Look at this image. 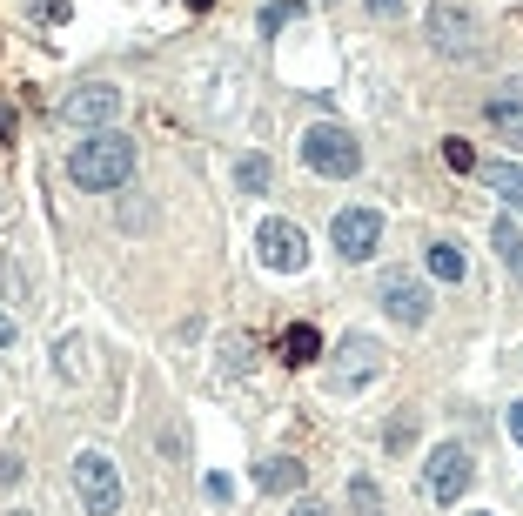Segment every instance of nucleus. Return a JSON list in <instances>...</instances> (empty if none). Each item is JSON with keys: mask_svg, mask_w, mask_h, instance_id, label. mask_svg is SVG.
Listing matches in <instances>:
<instances>
[{"mask_svg": "<svg viewBox=\"0 0 523 516\" xmlns=\"http://www.w3.org/2000/svg\"><path fill=\"white\" fill-rule=\"evenodd\" d=\"M68 175H74V188H88V195L128 188V181H135V141L121 135V128H94L88 141H74Z\"/></svg>", "mask_w": 523, "mask_h": 516, "instance_id": "1", "label": "nucleus"}, {"mask_svg": "<svg viewBox=\"0 0 523 516\" xmlns=\"http://www.w3.org/2000/svg\"><path fill=\"white\" fill-rule=\"evenodd\" d=\"M302 161H309L316 175H329V181H349L356 168H363V141L349 135L342 121H316V128H302Z\"/></svg>", "mask_w": 523, "mask_h": 516, "instance_id": "2", "label": "nucleus"}, {"mask_svg": "<svg viewBox=\"0 0 523 516\" xmlns=\"http://www.w3.org/2000/svg\"><path fill=\"white\" fill-rule=\"evenodd\" d=\"M74 490H81V510L88 516H121V470H114V456L81 449L74 456Z\"/></svg>", "mask_w": 523, "mask_h": 516, "instance_id": "3", "label": "nucleus"}, {"mask_svg": "<svg viewBox=\"0 0 523 516\" xmlns=\"http://www.w3.org/2000/svg\"><path fill=\"white\" fill-rule=\"evenodd\" d=\"M255 248H262V269H275V275H302V262H309V235L289 215H269L255 228Z\"/></svg>", "mask_w": 523, "mask_h": 516, "instance_id": "4", "label": "nucleus"}, {"mask_svg": "<svg viewBox=\"0 0 523 516\" xmlns=\"http://www.w3.org/2000/svg\"><path fill=\"white\" fill-rule=\"evenodd\" d=\"M61 121H68V128H114V114H121V88H114V81H88V88H74L68 101H61Z\"/></svg>", "mask_w": 523, "mask_h": 516, "instance_id": "5", "label": "nucleus"}, {"mask_svg": "<svg viewBox=\"0 0 523 516\" xmlns=\"http://www.w3.org/2000/svg\"><path fill=\"white\" fill-rule=\"evenodd\" d=\"M430 41H436V54H456V61L477 54V14H470V0H436Z\"/></svg>", "mask_w": 523, "mask_h": 516, "instance_id": "6", "label": "nucleus"}, {"mask_svg": "<svg viewBox=\"0 0 523 516\" xmlns=\"http://www.w3.org/2000/svg\"><path fill=\"white\" fill-rule=\"evenodd\" d=\"M329 235H336L342 262H369L376 242H383V215H376V208H342L336 222H329Z\"/></svg>", "mask_w": 523, "mask_h": 516, "instance_id": "7", "label": "nucleus"}, {"mask_svg": "<svg viewBox=\"0 0 523 516\" xmlns=\"http://www.w3.org/2000/svg\"><path fill=\"white\" fill-rule=\"evenodd\" d=\"M376 295H383V315H389V322H403V329H423V322H430V289H423L416 275L389 269Z\"/></svg>", "mask_w": 523, "mask_h": 516, "instance_id": "8", "label": "nucleus"}, {"mask_svg": "<svg viewBox=\"0 0 523 516\" xmlns=\"http://www.w3.org/2000/svg\"><path fill=\"white\" fill-rule=\"evenodd\" d=\"M470 476H477V463H470L463 443H436L430 449V496L436 503H456V496L470 490Z\"/></svg>", "mask_w": 523, "mask_h": 516, "instance_id": "9", "label": "nucleus"}, {"mask_svg": "<svg viewBox=\"0 0 523 516\" xmlns=\"http://www.w3.org/2000/svg\"><path fill=\"white\" fill-rule=\"evenodd\" d=\"M483 121H490V135H497L503 148H523V74L503 81V88L483 101Z\"/></svg>", "mask_w": 523, "mask_h": 516, "instance_id": "10", "label": "nucleus"}, {"mask_svg": "<svg viewBox=\"0 0 523 516\" xmlns=\"http://www.w3.org/2000/svg\"><path fill=\"white\" fill-rule=\"evenodd\" d=\"M336 356H349V362H336V376H329V389H342V396H349V389H363V382L383 369V349H376L369 336H349Z\"/></svg>", "mask_w": 523, "mask_h": 516, "instance_id": "11", "label": "nucleus"}, {"mask_svg": "<svg viewBox=\"0 0 523 516\" xmlns=\"http://www.w3.org/2000/svg\"><path fill=\"white\" fill-rule=\"evenodd\" d=\"M255 483L269 496H302V483H309V463H296V456H269L262 470H255Z\"/></svg>", "mask_w": 523, "mask_h": 516, "instance_id": "12", "label": "nucleus"}, {"mask_svg": "<svg viewBox=\"0 0 523 516\" xmlns=\"http://www.w3.org/2000/svg\"><path fill=\"white\" fill-rule=\"evenodd\" d=\"M316 356H322V336H316V322H296V329L282 336V362H289V369H309Z\"/></svg>", "mask_w": 523, "mask_h": 516, "instance_id": "13", "label": "nucleus"}, {"mask_svg": "<svg viewBox=\"0 0 523 516\" xmlns=\"http://www.w3.org/2000/svg\"><path fill=\"white\" fill-rule=\"evenodd\" d=\"M483 181H490L503 202H510V215H523V161H490V168H483Z\"/></svg>", "mask_w": 523, "mask_h": 516, "instance_id": "14", "label": "nucleus"}, {"mask_svg": "<svg viewBox=\"0 0 523 516\" xmlns=\"http://www.w3.org/2000/svg\"><path fill=\"white\" fill-rule=\"evenodd\" d=\"M490 242H497V255H503V269L523 282V228L510 222V215H497V228H490Z\"/></svg>", "mask_w": 523, "mask_h": 516, "instance_id": "15", "label": "nucleus"}, {"mask_svg": "<svg viewBox=\"0 0 523 516\" xmlns=\"http://www.w3.org/2000/svg\"><path fill=\"white\" fill-rule=\"evenodd\" d=\"M423 262H430L436 282H463V275H470V262H463V248H456V242H430V255H423Z\"/></svg>", "mask_w": 523, "mask_h": 516, "instance_id": "16", "label": "nucleus"}, {"mask_svg": "<svg viewBox=\"0 0 523 516\" xmlns=\"http://www.w3.org/2000/svg\"><path fill=\"white\" fill-rule=\"evenodd\" d=\"M309 21V0H269L262 7V34H282V27H302Z\"/></svg>", "mask_w": 523, "mask_h": 516, "instance_id": "17", "label": "nucleus"}, {"mask_svg": "<svg viewBox=\"0 0 523 516\" xmlns=\"http://www.w3.org/2000/svg\"><path fill=\"white\" fill-rule=\"evenodd\" d=\"M235 188H242V195H262V188H269V155H242L235 161Z\"/></svg>", "mask_w": 523, "mask_h": 516, "instance_id": "18", "label": "nucleus"}, {"mask_svg": "<svg viewBox=\"0 0 523 516\" xmlns=\"http://www.w3.org/2000/svg\"><path fill=\"white\" fill-rule=\"evenodd\" d=\"M349 503H356V516H383V496H376V476H349Z\"/></svg>", "mask_w": 523, "mask_h": 516, "instance_id": "19", "label": "nucleus"}, {"mask_svg": "<svg viewBox=\"0 0 523 516\" xmlns=\"http://www.w3.org/2000/svg\"><path fill=\"white\" fill-rule=\"evenodd\" d=\"M61 376H68V382H81V376H88V342H81V336H68V342H61Z\"/></svg>", "mask_w": 523, "mask_h": 516, "instance_id": "20", "label": "nucleus"}, {"mask_svg": "<svg viewBox=\"0 0 523 516\" xmlns=\"http://www.w3.org/2000/svg\"><path fill=\"white\" fill-rule=\"evenodd\" d=\"M443 161H450V168H456V175H470V168H477V148H470V141H443Z\"/></svg>", "mask_w": 523, "mask_h": 516, "instance_id": "21", "label": "nucleus"}, {"mask_svg": "<svg viewBox=\"0 0 523 516\" xmlns=\"http://www.w3.org/2000/svg\"><path fill=\"white\" fill-rule=\"evenodd\" d=\"M416 443V423L410 416H403V423H389V449H410Z\"/></svg>", "mask_w": 523, "mask_h": 516, "instance_id": "22", "label": "nucleus"}, {"mask_svg": "<svg viewBox=\"0 0 523 516\" xmlns=\"http://www.w3.org/2000/svg\"><path fill=\"white\" fill-rule=\"evenodd\" d=\"M202 490H208V503H228V496H235V483H228V476L215 470V476H208V483H202Z\"/></svg>", "mask_w": 523, "mask_h": 516, "instance_id": "23", "label": "nucleus"}, {"mask_svg": "<svg viewBox=\"0 0 523 516\" xmlns=\"http://www.w3.org/2000/svg\"><path fill=\"white\" fill-rule=\"evenodd\" d=\"M403 7H410V0H369V14H376V21H403Z\"/></svg>", "mask_w": 523, "mask_h": 516, "instance_id": "24", "label": "nucleus"}, {"mask_svg": "<svg viewBox=\"0 0 523 516\" xmlns=\"http://www.w3.org/2000/svg\"><path fill=\"white\" fill-rule=\"evenodd\" d=\"M148 222H155V215H148L141 202H128V208H121V228H148Z\"/></svg>", "mask_w": 523, "mask_h": 516, "instance_id": "25", "label": "nucleus"}, {"mask_svg": "<svg viewBox=\"0 0 523 516\" xmlns=\"http://www.w3.org/2000/svg\"><path fill=\"white\" fill-rule=\"evenodd\" d=\"M289 516H329V510H322L316 496H296V503H289Z\"/></svg>", "mask_w": 523, "mask_h": 516, "instance_id": "26", "label": "nucleus"}, {"mask_svg": "<svg viewBox=\"0 0 523 516\" xmlns=\"http://www.w3.org/2000/svg\"><path fill=\"white\" fill-rule=\"evenodd\" d=\"M0 483H21V456H0Z\"/></svg>", "mask_w": 523, "mask_h": 516, "instance_id": "27", "label": "nucleus"}, {"mask_svg": "<svg viewBox=\"0 0 523 516\" xmlns=\"http://www.w3.org/2000/svg\"><path fill=\"white\" fill-rule=\"evenodd\" d=\"M503 429H510V436L523 443V403H510V416H503Z\"/></svg>", "mask_w": 523, "mask_h": 516, "instance_id": "28", "label": "nucleus"}, {"mask_svg": "<svg viewBox=\"0 0 523 516\" xmlns=\"http://www.w3.org/2000/svg\"><path fill=\"white\" fill-rule=\"evenodd\" d=\"M14 336H21V329H14V315H0V349H14Z\"/></svg>", "mask_w": 523, "mask_h": 516, "instance_id": "29", "label": "nucleus"}, {"mask_svg": "<svg viewBox=\"0 0 523 516\" xmlns=\"http://www.w3.org/2000/svg\"><path fill=\"white\" fill-rule=\"evenodd\" d=\"M14 135V108H7V101H0V141Z\"/></svg>", "mask_w": 523, "mask_h": 516, "instance_id": "30", "label": "nucleus"}, {"mask_svg": "<svg viewBox=\"0 0 523 516\" xmlns=\"http://www.w3.org/2000/svg\"><path fill=\"white\" fill-rule=\"evenodd\" d=\"M188 7H195V14H202V7H208V0H188Z\"/></svg>", "mask_w": 523, "mask_h": 516, "instance_id": "31", "label": "nucleus"}, {"mask_svg": "<svg viewBox=\"0 0 523 516\" xmlns=\"http://www.w3.org/2000/svg\"><path fill=\"white\" fill-rule=\"evenodd\" d=\"M14 516H27V510H14Z\"/></svg>", "mask_w": 523, "mask_h": 516, "instance_id": "32", "label": "nucleus"}]
</instances>
